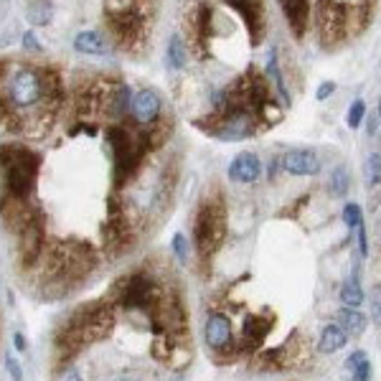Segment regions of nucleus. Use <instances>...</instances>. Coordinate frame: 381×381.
I'll return each mask as SVG.
<instances>
[{"mask_svg": "<svg viewBox=\"0 0 381 381\" xmlns=\"http://www.w3.org/2000/svg\"><path fill=\"white\" fill-rule=\"evenodd\" d=\"M115 315L107 305H87L72 315L61 333H58L56 346L58 351H79L82 346H89L94 340H102L112 331Z\"/></svg>", "mask_w": 381, "mask_h": 381, "instance_id": "nucleus-1", "label": "nucleus"}, {"mask_svg": "<svg viewBox=\"0 0 381 381\" xmlns=\"http://www.w3.org/2000/svg\"><path fill=\"white\" fill-rule=\"evenodd\" d=\"M0 166L6 168V188L13 199H25L39 173V155L25 148H0Z\"/></svg>", "mask_w": 381, "mask_h": 381, "instance_id": "nucleus-2", "label": "nucleus"}, {"mask_svg": "<svg viewBox=\"0 0 381 381\" xmlns=\"http://www.w3.org/2000/svg\"><path fill=\"white\" fill-rule=\"evenodd\" d=\"M107 140L112 153H115V181L117 186H122V181H127L140 166L142 155L148 150V140H145V135H133L120 124L109 127Z\"/></svg>", "mask_w": 381, "mask_h": 381, "instance_id": "nucleus-3", "label": "nucleus"}, {"mask_svg": "<svg viewBox=\"0 0 381 381\" xmlns=\"http://www.w3.org/2000/svg\"><path fill=\"white\" fill-rule=\"evenodd\" d=\"M226 237V211L219 201H206L196 216L193 226V241L199 249L201 259L211 257L216 249L224 244Z\"/></svg>", "mask_w": 381, "mask_h": 381, "instance_id": "nucleus-4", "label": "nucleus"}, {"mask_svg": "<svg viewBox=\"0 0 381 381\" xmlns=\"http://www.w3.org/2000/svg\"><path fill=\"white\" fill-rule=\"evenodd\" d=\"M160 295L163 292L157 290L155 280L148 277V274L138 272L133 277H127V282L122 285V290H120V305L124 310H150L157 303Z\"/></svg>", "mask_w": 381, "mask_h": 381, "instance_id": "nucleus-5", "label": "nucleus"}, {"mask_svg": "<svg viewBox=\"0 0 381 381\" xmlns=\"http://www.w3.org/2000/svg\"><path fill=\"white\" fill-rule=\"evenodd\" d=\"M41 102V74L34 69H21L10 79V105L28 109Z\"/></svg>", "mask_w": 381, "mask_h": 381, "instance_id": "nucleus-6", "label": "nucleus"}, {"mask_svg": "<svg viewBox=\"0 0 381 381\" xmlns=\"http://www.w3.org/2000/svg\"><path fill=\"white\" fill-rule=\"evenodd\" d=\"M208 133L221 140H244L254 133V117L249 109H229L214 127H208Z\"/></svg>", "mask_w": 381, "mask_h": 381, "instance_id": "nucleus-7", "label": "nucleus"}, {"mask_svg": "<svg viewBox=\"0 0 381 381\" xmlns=\"http://www.w3.org/2000/svg\"><path fill=\"white\" fill-rule=\"evenodd\" d=\"M21 244H18V254H21V265L31 267L39 262L43 254V244H46V234H43L41 216L34 214V219L21 229Z\"/></svg>", "mask_w": 381, "mask_h": 381, "instance_id": "nucleus-8", "label": "nucleus"}, {"mask_svg": "<svg viewBox=\"0 0 381 381\" xmlns=\"http://www.w3.org/2000/svg\"><path fill=\"white\" fill-rule=\"evenodd\" d=\"M232 8H237L247 23L249 39H252V46L262 43L267 34V16H265V3L262 0H226Z\"/></svg>", "mask_w": 381, "mask_h": 381, "instance_id": "nucleus-9", "label": "nucleus"}, {"mask_svg": "<svg viewBox=\"0 0 381 381\" xmlns=\"http://www.w3.org/2000/svg\"><path fill=\"white\" fill-rule=\"evenodd\" d=\"M160 107H163V102L155 89H140L130 100V112L138 120V124H145V127L160 117Z\"/></svg>", "mask_w": 381, "mask_h": 381, "instance_id": "nucleus-10", "label": "nucleus"}, {"mask_svg": "<svg viewBox=\"0 0 381 381\" xmlns=\"http://www.w3.org/2000/svg\"><path fill=\"white\" fill-rule=\"evenodd\" d=\"M204 336L214 351H226L232 346V320L221 313H211L204 325Z\"/></svg>", "mask_w": 381, "mask_h": 381, "instance_id": "nucleus-11", "label": "nucleus"}, {"mask_svg": "<svg viewBox=\"0 0 381 381\" xmlns=\"http://www.w3.org/2000/svg\"><path fill=\"white\" fill-rule=\"evenodd\" d=\"M282 168L292 175H318L320 173V157L313 150H290L282 155Z\"/></svg>", "mask_w": 381, "mask_h": 381, "instance_id": "nucleus-12", "label": "nucleus"}, {"mask_svg": "<svg viewBox=\"0 0 381 381\" xmlns=\"http://www.w3.org/2000/svg\"><path fill=\"white\" fill-rule=\"evenodd\" d=\"M262 173V163H259V157L254 153H239V155L232 160V166H229V178L237 183H254Z\"/></svg>", "mask_w": 381, "mask_h": 381, "instance_id": "nucleus-13", "label": "nucleus"}, {"mask_svg": "<svg viewBox=\"0 0 381 381\" xmlns=\"http://www.w3.org/2000/svg\"><path fill=\"white\" fill-rule=\"evenodd\" d=\"M295 36H303L310 21V0H277Z\"/></svg>", "mask_w": 381, "mask_h": 381, "instance_id": "nucleus-14", "label": "nucleus"}, {"mask_svg": "<svg viewBox=\"0 0 381 381\" xmlns=\"http://www.w3.org/2000/svg\"><path fill=\"white\" fill-rule=\"evenodd\" d=\"M270 331H272V325H270V318H267V315H249L247 325H244V340H247V348L262 346Z\"/></svg>", "mask_w": 381, "mask_h": 381, "instance_id": "nucleus-15", "label": "nucleus"}, {"mask_svg": "<svg viewBox=\"0 0 381 381\" xmlns=\"http://www.w3.org/2000/svg\"><path fill=\"white\" fill-rule=\"evenodd\" d=\"M346 343H348V333L343 331L338 323H328L323 328V333H320L318 351H320V353H338Z\"/></svg>", "mask_w": 381, "mask_h": 381, "instance_id": "nucleus-16", "label": "nucleus"}, {"mask_svg": "<svg viewBox=\"0 0 381 381\" xmlns=\"http://www.w3.org/2000/svg\"><path fill=\"white\" fill-rule=\"evenodd\" d=\"M336 323H338L348 336H361V333H366L369 320H366L364 313H358V307H340L338 313H336Z\"/></svg>", "mask_w": 381, "mask_h": 381, "instance_id": "nucleus-17", "label": "nucleus"}, {"mask_svg": "<svg viewBox=\"0 0 381 381\" xmlns=\"http://www.w3.org/2000/svg\"><path fill=\"white\" fill-rule=\"evenodd\" d=\"M74 49L84 56H102L107 51V41L97 31H82L74 36Z\"/></svg>", "mask_w": 381, "mask_h": 381, "instance_id": "nucleus-18", "label": "nucleus"}, {"mask_svg": "<svg viewBox=\"0 0 381 381\" xmlns=\"http://www.w3.org/2000/svg\"><path fill=\"white\" fill-rule=\"evenodd\" d=\"M346 371L351 373V381H371V361L364 351H353L346 358Z\"/></svg>", "mask_w": 381, "mask_h": 381, "instance_id": "nucleus-19", "label": "nucleus"}, {"mask_svg": "<svg viewBox=\"0 0 381 381\" xmlns=\"http://www.w3.org/2000/svg\"><path fill=\"white\" fill-rule=\"evenodd\" d=\"M267 74H270V79H272L277 94L282 97V105H290L292 97H290V89H287V84H285V76H282V72H280V64H277V49L270 51V61H267Z\"/></svg>", "mask_w": 381, "mask_h": 381, "instance_id": "nucleus-20", "label": "nucleus"}, {"mask_svg": "<svg viewBox=\"0 0 381 381\" xmlns=\"http://www.w3.org/2000/svg\"><path fill=\"white\" fill-rule=\"evenodd\" d=\"M338 298H340V303H343L346 307L364 305V290H361V285H358L356 277H351V280L343 282V287H340Z\"/></svg>", "mask_w": 381, "mask_h": 381, "instance_id": "nucleus-21", "label": "nucleus"}, {"mask_svg": "<svg viewBox=\"0 0 381 381\" xmlns=\"http://www.w3.org/2000/svg\"><path fill=\"white\" fill-rule=\"evenodd\" d=\"M188 61V51H186V43H183L181 36H173L168 41V64L173 69H183Z\"/></svg>", "mask_w": 381, "mask_h": 381, "instance_id": "nucleus-22", "label": "nucleus"}, {"mask_svg": "<svg viewBox=\"0 0 381 381\" xmlns=\"http://www.w3.org/2000/svg\"><path fill=\"white\" fill-rule=\"evenodd\" d=\"M348 188H351V175H348V171L343 166H338L336 171L331 173V183H328V193L331 196H336V199H340V196H346Z\"/></svg>", "mask_w": 381, "mask_h": 381, "instance_id": "nucleus-23", "label": "nucleus"}, {"mask_svg": "<svg viewBox=\"0 0 381 381\" xmlns=\"http://www.w3.org/2000/svg\"><path fill=\"white\" fill-rule=\"evenodd\" d=\"M364 178H366V186L369 188H376L381 181V155L379 153H371L369 160H366L364 166Z\"/></svg>", "mask_w": 381, "mask_h": 381, "instance_id": "nucleus-24", "label": "nucleus"}, {"mask_svg": "<svg viewBox=\"0 0 381 381\" xmlns=\"http://www.w3.org/2000/svg\"><path fill=\"white\" fill-rule=\"evenodd\" d=\"M193 21H196V23H193V31H196V36H199V41H206L208 28H211V8H208V6H199Z\"/></svg>", "mask_w": 381, "mask_h": 381, "instance_id": "nucleus-25", "label": "nucleus"}, {"mask_svg": "<svg viewBox=\"0 0 381 381\" xmlns=\"http://www.w3.org/2000/svg\"><path fill=\"white\" fill-rule=\"evenodd\" d=\"M51 6L46 3V0H39V3H34L31 8H28V16H31V21H34L36 25H43V23H49V18H51Z\"/></svg>", "mask_w": 381, "mask_h": 381, "instance_id": "nucleus-26", "label": "nucleus"}, {"mask_svg": "<svg viewBox=\"0 0 381 381\" xmlns=\"http://www.w3.org/2000/svg\"><path fill=\"white\" fill-rule=\"evenodd\" d=\"M343 221H346L348 229H356L358 224H364V214H361V206L358 204H346L343 206Z\"/></svg>", "mask_w": 381, "mask_h": 381, "instance_id": "nucleus-27", "label": "nucleus"}, {"mask_svg": "<svg viewBox=\"0 0 381 381\" xmlns=\"http://www.w3.org/2000/svg\"><path fill=\"white\" fill-rule=\"evenodd\" d=\"M364 117H366V105L361 100H356L353 105H351V109H348V117H346V122L351 130H356L358 124L364 122Z\"/></svg>", "mask_w": 381, "mask_h": 381, "instance_id": "nucleus-28", "label": "nucleus"}, {"mask_svg": "<svg viewBox=\"0 0 381 381\" xmlns=\"http://www.w3.org/2000/svg\"><path fill=\"white\" fill-rule=\"evenodd\" d=\"M173 252L181 262H188V241H186L183 234H175L173 237Z\"/></svg>", "mask_w": 381, "mask_h": 381, "instance_id": "nucleus-29", "label": "nucleus"}, {"mask_svg": "<svg viewBox=\"0 0 381 381\" xmlns=\"http://www.w3.org/2000/svg\"><path fill=\"white\" fill-rule=\"evenodd\" d=\"M6 369H8L10 379H13V381H23V371H21V364H18L13 356H6Z\"/></svg>", "mask_w": 381, "mask_h": 381, "instance_id": "nucleus-30", "label": "nucleus"}, {"mask_svg": "<svg viewBox=\"0 0 381 381\" xmlns=\"http://www.w3.org/2000/svg\"><path fill=\"white\" fill-rule=\"evenodd\" d=\"M358 249H361V257H369V237H366V226L358 224Z\"/></svg>", "mask_w": 381, "mask_h": 381, "instance_id": "nucleus-31", "label": "nucleus"}, {"mask_svg": "<svg viewBox=\"0 0 381 381\" xmlns=\"http://www.w3.org/2000/svg\"><path fill=\"white\" fill-rule=\"evenodd\" d=\"M333 91H336V84L333 82H323L320 87H318V91H315V97H318V102H323V100H328Z\"/></svg>", "mask_w": 381, "mask_h": 381, "instance_id": "nucleus-32", "label": "nucleus"}, {"mask_svg": "<svg viewBox=\"0 0 381 381\" xmlns=\"http://www.w3.org/2000/svg\"><path fill=\"white\" fill-rule=\"evenodd\" d=\"M56 381H84L82 373L76 371V369H64V371H58Z\"/></svg>", "mask_w": 381, "mask_h": 381, "instance_id": "nucleus-33", "label": "nucleus"}, {"mask_svg": "<svg viewBox=\"0 0 381 381\" xmlns=\"http://www.w3.org/2000/svg\"><path fill=\"white\" fill-rule=\"evenodd\" d=\"M366 133H369V135L379 133V109H373L371 117H369V127H366Z\"/></svg>", "mask_w": 381, "mask_h": 381, "instance_id": "nucleus-34", "label": "nucleus"}, {"mask_svg": "<svg viewBox=\"0 0 381 381\" xmlns=\"http://www.w3.org/2000/svg\"><path fill=\"white\" fill-rule=\"evenodd\" d=\"M23 46H28V49H34V51H41V46L36 43V36L31 34V31H28V34L23 36Z\"/></svg>", "mask_w": 381, "mask_h": 381, "instance_id": "nucleus-35", "label": "nucleus"}, {"mask_svg": "<svg viewBox=\"0 0 381 381\" xmlns=\"http://www.w3.org/2000/svg\"><path fill=\"white\" fill-rule=\"evenodd\" d=\"M13 343H16V351H25V338H23V333H16V336H13Z\"/></svg>", "mask_w": 381, "mask_h": 381, "instance_id": "nucleus-36", "label": "nucleus"}, {"mask_svg": "<svg viewBox=\"0 0 381 381\" xmlns=\"http://www.w3.org/2000/svg\"><path fill=\"white\" fill-rule=\"evenodd\" d=\"M373 323L379 325V292H376V298H373Z\"/></svg>", "mask_w": 381, "mask_h": 381, "instance_id": "nucleus-37", "label": "nucleus"}, {"mask_svg": "<svg viewBox=\"0 0 381 381\" xmlns=\"http://www.w3.org/2000/svg\"><path fill=\"white\" fill-rule=\"evenodd\" d=\"M6 74V61H0V76Z\"/></svg>", "mask_w": 381, "mask_h": 381, "instance_id": "nucleus-38", "label": "nucleus"}, {"mask_svg": "<svg viewBox=\"0 0 381 381\" xmlns=\"http://www.w3.org/2000/svg\"><path fill=\"white\" fill-rule=\"evenodd\" d=\"M122 381H135V379H122Z\"/></svg>", "mask_w": 381, "mask_h": 381, "instance_id": "nucleus-39", "label": "nucleus"}]
</instances>
